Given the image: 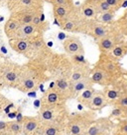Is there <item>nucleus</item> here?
<instances>
[{
  "instance_id": "1",
  "label": "nucleus",
  "mask_w": 127,
  "mask_h": 135,
  "mask_svg": "<svg viewBox=\"0 0 127 135\" xmlns=\"http://www.w3.org/2000/svg\"><path fill=\"white\" fill-rule=\"evenodd\" d=\"M94 119L95 113L91 110L71 114L67 119L65 133L67 135H84Z\"/></svg>"
},
{
  "instance_id": "2",
  "label": "nucleus",
  "mask_w": 127,
  "mask_h": 135,
  "mask_svg": "<svg viewBox=\"0 0 127 135\" xmlns=\"http://www.w3.org/2000/svg\"><path fill=\"white\" fill-rule=\"evenodd\" d=\"M38 117L41 123H62L66 124V120L69 116L67 115L66 107L64 104L51 107H41Z\"/></svg>"
},
{
  "instance_id": "3",
  "label": "nucleus",
  "mask_w": 127,
  "mask_h": 135,
  "mask_svg": "<svg viewBox=\"0 0 127 135\" xmlns=\"http://www.w3.org/2000/svg\"><path fill=\"white\" fill-rule=\"evenodd\" d=\"M96 66L103 69L105 72L109 74L116 81H118L123 75V69L121 65L119 64V61L110 57L108 54L100 53L98 61L95 64Z\"/></svg>"
},
{
  "instance_id": "4",
  "label": "nucleus",
  "mask_w": 127,
  "mask_h": 135,
  "mask_svg": "<svg viewBox=\"0 0 127 135\" xmlns=\"http://www.w3.org/2000/svg\"><path fill=\"white\" fill-rule=\"evenodd\" d=\"M41 82V73L35 69L28 68L27 70L22 71L21 78L18 84V88L23 92H29L35 90L39 83Z\"/></svg>"
},
{
  "instance_id": "5",
  "label": "nucleus",
  "mask_w": 127,
  "mask_h": 135,
  "mask_svg": "<svg viewBox=\"0 0 127 135\" xmlns=\"http://www.w3.org/2000/svg\"><path fill=\"white\" fill-rule=\"evenodd\" d=\"M122 39H123V35L119 32V30L112 23V27H111V30L109 31V33L106 36L102 37V38L96 40L95 42H96L97 46H98L100 53L107 54Z\"/></svg>"
},
{
  "instance_id": "6",
  "label": "nucleus",
  "mask_w": 127,
  "mask_h": 135,
  "mask_svg": "<svg viewBox=\"0 0 127 135\" xmlns=\"http://www.w3.org/2000/svg\"><path fill=\"white\" fill-rule=\"evenodd\" d=\"M112 24L111 25H105L101 24L95 20H90V21H85L84 23V27H82V33L90 35V37L96 41L98 39L102 38L104 36H106L109 33V31L111 30Z\"/></svg>"
},
{
  "instance_id": "7",
  "label": "nucleus",
  "mask_w": 127,
  "mask_h": 135,
  "mask_svg": "<svg viewBox=\"0 0 127 135\" xmlns=\"http://www.w3.org/2000/svg\"><path fill=\"white\" fill-rule=\"evenodd\" d=\"M113 122L110 117L94 119L84 135H109L112 132Z\"/></svg>"
},
{
  "instance_id": "8",
  "label": "nucleus",
  "mask_w": 127,
  "mask_h": 135,
  "mask_svg": "<svg viewBox=\"0 0 127 135\" xmlns=\"http://www.w3.org/2000/svg\"><path fill=\"white\" fill-rule=\"evenodd\" d=\"M60 23H61L62 29L65 30V31H69V32H81L82 31V27H84V23H85V20L81 18L79 9L75 8L70 13V15L68 17H66L65 19L60 21Z\"/></svg>"
},
{
  "instance_id": "9",
  "label": "nucleus",
  "mask_w": 127,
  "mask_h": 135,
  "mask_svg": "<svg viewBox=\"0 0 127 135\" xmlns=\"http://www.w3.org/2000/svg\"><path fill=\"white\" fill-rule=\"evenodd\" d=\"M90 77L93 84H97L102 87L109 86L117 82L114 78H112L109 74L105 72L103 69H101L96 65H94V67L90 70Z\"/></svg>"
},
{
  "instance_id": "10",
  "label": "nucleus",
  "mask_w": 127,
  "mask_h": 135,
  "mask_svg": "<svg viewBox=\"0 0 127 135\" xmlns=\"http://www.w3.org/2000/svg\"><path fill=\"white\" fill-rule=\"evenodd\" d=\"M64 50L69 56H73L75 54H85V48L81 43L80 39L76 36H70L65 39L64 43Z\"/></svg>"
},
{
  "instance_id": "11",
  "label": "nucleus",
  "mask_w": 127,
  "mask_h": 135,
  "mask_svg": "<svg viewBox=\"0 0 127 135\" xmlns=\"http://www.w3.org/2000/svg\"><path fill=\"white\" fill-rule=\"evenodd\" d=\"M66 100L67 99L62 96L55 88H51L43 95L41 99V107H51L65 104Z\"/></svg>"
},
{
  "instance_id": "12",
  "label": "nucleus",
  "mask_w": 127,
  "mask_h": 135,
  "mask_svg": "<svg viewBox=\"0 0 127 135\" xmlns=\"http://www.w3.org/2000/svg\"><path fill=\"white\" fill-rule=\"evenodd\" d=\"M109 103L104 95L102 90H95L93 95L90 100L89 104L86 105V108L91 111H99L101 109L108 106Z\"/></svg>"
},
{
  "instance_id": "13",
  "label": "nucleus",
  "mask_w": 127,
  "mask_h": 135,
  "mask_svg": "<svg viewBox=\"0 0 127 135\" xmlns=\"http://www.w3.org/2000/svg\"><path fill=\"white\" fill-rule=\"evenodd\" d=\"M79 11L81 18L85 21L93 20L98 14V10L94 0H85L80 5Z\"/></svg>"
},
{
  "instance_id": "14",
  "label": "nucleus",
  "mask_w": 127,
  "mask_h": 135,
  "mask_svg": "<svg viewBox=\"0 0 127 135\" xmlns=\"http://www.w3.org/2000/svg\"><path fill=\"white\" fill-rule=\"evenodd\" d=\"M22 134L34 135L41 125V120L38 116H24L22 117Z\"/></svg>"
},
{
  "instance_id": "15",
  "label": "nucleus",
  "mask_w": 127,
  "mask_h": 135,
  "mask_svg": "<svg viewBox=\"0 0 127 135\" xmlns=\"http://www.w3.org/2000/svg\"><path fill=\"white\" fill-rule=\"evenodd\" d=\"M65 125L62 123H41L34 135H63Z\"/></svg>"
},
{
  "instance_id": "16",
  "label": "nucleus",
  "mask_w": 127,
  "mask_h": 135,
  "mask_svg": "<svg viewBox=\"0 0 127 135\" xmlns=\"http://www.w3.org/2000/svg\"><path fill=\"white\" fill-rule=\"evenodd\" d=\"M90 67L89 63L85 64H75L74 68L71 69V73L69 75V80L71 83L80 80L82 78L89 77L90 75Z\"/></svg>"
},
{
  "instance_id": "17",
  "label": "nucleus",
  "mask_w": 127,
  "mask_h": 135,
  "mask_svg": "<svg viewBox=\"0 0 127 135\" xmlns=\"http://www.w3.org/2000/svg\"><path fill=\"white\" fill-rule=\"evenodd\" d=\"M94 84L92 83L90 77L82 78L80 80H78L75 82L71 83V98H76V96L80 94L81 91H84L85 89L89 87L93 86Z\"/></svg>"
},
{
  "instance_id": "18",
  "label": "nucleus",
  "mask_w": 127,
  "mask_h": 135,
  "mask_svg": "<svg viewBox=\"0 0 127 135\" xmlns=\"http://www.w3.org/2000/svg\"><path fill=\"white\" fill-rule=\"evenodd\" d=\"M11 47L15 50L17 53L19 54H27L31 50L32 46H31V41L30 39L27 38H19V37H15L10 41Z\"/></svg>"
},
{
  "instance_id": "19",
  "label": "nucleus",
  "mask_w": 127,
  "mask_h": 135,
  "mask_svg": "<svg viewBox=\"0 0 127 135\" xmlns=\"http://www.w3.org/2000/svg\"><path fill=\"white\" fill-rule=\"evenodd\" d=\"M57 91L61 94L65 99L71 98V82L68 77H60L55 82V87Z\"/></svg>"
},
{
  "instance_id": "20",
  "label": "nucleus",
  "mask_w": 127,
  "mask_h": 135,
  "mask_svg": "<svg viewBox=\"0 0 127 135\" xmlns=\"http://www.w3.org/2000/svg\"><path fill=\"white\" fill-rule=\"evenodd\" d=\"M102 91H103L104 95H105V97H106V99H107L108 103L109 104H111V105L117 100V98L120 96L121 93H122L121 88H120L119 86H117L116 83L111 84V85H109V86L104 87V89L102 90Z\"/></svg>"
},
{
  "instance_id": "21",
  "label": "nucleus",
  "mask_w": 127,
  "mask_h": 135,
  "mask_svg": "<svg viewBox=\"0 0 127 135\" xmlns=\"http://www.w3.org/2000/svg\"><path fill=\"white\" fill-rule=\"evenodd\" d=\"M110 56L112 57L113 59L117 60V61H120L122 58H124L127 55V44L124 42V40H120L114 47H113L110 52L107 53Z\"/></svg>"
},
{
  "instance_id": "22",
  "label": "nucleus",
  "mask_w": 127,
  "mask_h": 135,
  "mask_svg": "<svg viewBox=\"0 0 127 135\" xmlns=\"http://www.w3.org/2000/svg\"><path fill=\"white\" fill-rule=\"evenodd\" d=\"M36 34H39L37 31V29L35 28V26H34L32 23H29V24L20 25V27H19L15 37L31 39V38H33V37H35Z\"/></svg>"
},
{
  "instance_id": "23",
  "label": "nucleus",
  "mask_w": 127,
  "mask_h": 135,
  "mask_svg": "<svg viewBox=\"0 0 127 135\" xmlns=\"http://www.w3.org/2000/svg\"><path fill=\"white\" fill-rule=\"evenodd\" d=\"M75 5L74 6H67V5H54L53 6V13L54 17L58 19L59 21H62L68 17L70 13L75 9Z\"/></svg>"
},
{
  "instance_id": "24",
  "label": "nucleus",
  "mask_w": 127,
  "mask_h": 135,
  "mask_svg": "<svg viewBox=\"0 0 127 135\" xmlns=\"http://www.w3.org/2000/svg\"><path fill=\"white\" fill-rule=\"evenodd\" d=\"M21 73H22V71H20L18 69H15V70L14 69H8L4 72L3 79L9 85L18 86L20 78H21Z\"/></svg>"
},
{
  "instance_id": "25",
  "label": "nucleus",
  "mask_w": 127,
  "mask_h": 135,
  "mask_svg": "<svg viewBox=\"0 0 127 135\" xmlns=\"http://www.w3.org/2000/svg\"><path fill=\"white\" fill-rule=\"evenodd\" d=\"M20 22L16 19L15 17H11L7 20L6 24H5L4 27V31L5 34L9 37V38H14L16 36V33L18 31L19 27H20Z\"/></svg>"
},
{
  "instance_id": "26",
  "label": "nucleus",
  "mask_w": 127,
  "mask_h": 135,
  "mask_svg": "<svg viewBox=\"0 0 127 135\" xmlns=\"http://www.w3.org/2000/svg\"><path fill=\"white\" fill-rule=\"evenodd\" d=\"M115 11L110 10V11H106V12H100L96 15V17L94 18L95 21H97L101 24L105 25H111L115 21Z\"/></svg>"
},
{
  "instance_id": "27",
  "label": "nucleus",
  "mask_w": 127,
  "mask_h": 135,
  "mask_svg": "<svg viewBox=\"0 0 127 135\" xmlns=\"http://www.w3.org/2000/svg\"><path fill=\"white\" fill-rule=\"evenodd\" d=\"M94 91H95V89L93 88V86L89 87V88L85 89L84 91L80 92V94L76 96V100L80 102V104H82L84 106L86 107V105L89 104V102H90V100L91 99L92 95H93Z\"/></svg>"
},
{
  "instance_id": "28",
  "label": "nucleus",
  "mask_w": 127,
  "mask_h": 135,
  "mask_svg": "<svg viewBox=\"0 0 127 135\" xmlns=\"http://www.w3.org/2000/svg\"><path fill=\"white\" fill-rule=\"evenodd\" d=\"M4 131H7L13 135H21L22 134V123L19 120L9 121L6 122V129Z\"/></svg>"
},
{
  "instance_id": "29",
  "label": "nucleus",
  "mask_w": 127,
  "mask_h": 135,
  "mask_svg": "<svg viewBox=\"0 0 127 135\" xmlns=\"http://www.w3.org/2000/svg\"><path fill=\"white\" fill-rule=\"evenodd\" d=\"M113 24L119 30V32L122 34L123 37L127 36V9L124 11L123 15L119 19L113 22Z\"/></svg>"
},
{
  "instance_id": "30",
  "label": "nucleus",
  "mask_w": 127,
  "mask_h": 135,
  "mask_svg": "<svg viewBox=\"0 0 127 135\" xmlns=\"http://www.w3.org/2000/svg\"><path fill=\"white\" fill-rule=\"evenodd\" d=\"M113 135H127V118L120 119L116 125L113 126Z\"/></svg>"
},
{
  "instance_id": "31",
  "label": "nucleus",
  "mask_w": 127,
  "mask_h": 135,
  "mask_svg": "<svg viewBox=\"0 0 127 135\" xmlns=\"http://www.w3.org/2000/svg\"><path fill=\"white\" fill-rule=\"evenodd\" d=\"M112 105L120 107L121 109L127 112V92H122L121 95L118 97L117 100L114 102Z\"/></svg>"
},
{
  "instance_id": "32",
  "label": "nucleus",
  "mask_w": 127,
  "mask_h": 135,
  "mask_svg": "<svg viewBox=\"0 0 127 135\" xmlns=\"http://www.w3.org/2000/svg\"><path fill=\"white\" fill-rule=\"evenodd\" d=\"M127 112L124 111L123 109H121L120 107L114 106L113 107L112 111L110 113L109 117H114V118H119V119H123V118H126Z\"/></svg>"
},
{
  "instance_id": "33",
  "label": "nucleus",
  "mask_w": 127,
  "mask_h": 135,
  "mask_svg": "<svg viewBox=\"0 0 127 135\" xmlns=\"http://www.w3.org/2000/svg\"><path fill=\"white\" fill-rule=\"evenodd\" d=\"M95 1V4H96V7H97V10H98V13L100 12H106V11H110L111 7L110 5L105 1V0H94Z\"/></svg>"
},
{
  "instance_id": "34",
  "label": "nucleus",
  "mask_w": 127,
  "mask_h": 135,
  "mask_svg": "<svg viewBox=\"0 0 127 135\" xmlns=\"http://www.w3.org/2000/svg\"><path fill=\"white\" fill-rule=\"evenodd\" d=\"M105 1L110 5V7H111V9L113 11L116 12L117 10H119L122 7V5L125 0H105Z\"/></svg>"
},
{
  "instance_id": "35",
  "label": "nucleus",
  "mask_w": 127,
  "mask_h": 135,
  "mask_svg": "<svg viewBox=\"0 0 127 135\" xmlns=\"http://www.w3.org/2000/svg\"><path fill=\"white\" fill-rule=\"evenodd\" d=\"M52 4H53V6H54V5H67V6H74V0H54Z\"/></svg>"
},
{
  "instance_id": "36",
  "label": "nucleus",
  "mask_w": 127,
  "mask_h": 135,
  "mask_svg": "<svg viewBox=\"0 0 127 135\" xmlns=\"http://www.w3.org/2000/svg\"><path fill=\"white\" fill-rule=\"evenodd\" d=\"M43 1H44V2H47V3H51V4H52L54 0H43Z\"/></svg>"
}]
</instances>
